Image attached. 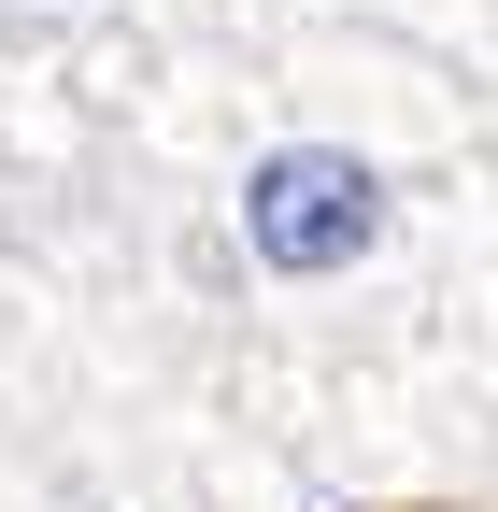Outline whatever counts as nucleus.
Returning a JSON list of instances; mask_svg holds the SVG:
<instances>
[{
	"label": "nucleus",
	"instance_id": "obj_1",
	"mask_svg": "<svg viewBox=\"0 0 498 512\" xmlns=\"http://www.w3.org/2000/svg\"><path fill=\"white\" fill-rule=\"evenodd\" d=\"M242 242H257V271L328 285V271H356V256L385 242V171L356 143H271L242 171Z\"/></svg>",
	"mask_w": 498,
	"mask_h": 512
}]
</instances>
